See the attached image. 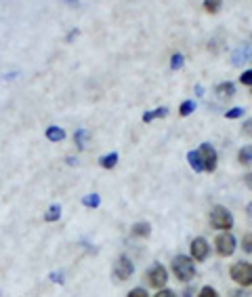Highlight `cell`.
<instances>
[{
    "label": "cell",
    "instance_id": "obj_1",
    "mask_svg": "<svg viewBox=\"0 0 252 297\" xmlns=\"http://www.w3.org/2000/svg\"><path fill=\"white\" fill-rule=\"evenodd\" d=\"M173 272H175V276L181 280V282H189L191 278L196 276V264H194V259L187 257V255H177L173 259Z\"/></svg>",
    "mask_w": 252,
    "mask_h": 297
},
{
    "label": "cell",
    "instance_id": "obj_2",
    "mask_svg": "<svg viewBox=\"0 0 252 297\" xmlns=\"http://www.w3.org/2000/svg\"><path fill=\"white\" fill-rule=\"evenodd\" d=\"M210 225H212V228H217V230L229 232L233 228V215H231V211L227 209V207L217 205V207L210 211Z\"/></svg>",
    "mask_w": 252,
    "mask_h": 297
},
{
    "label": "cell",
    "instance_id": "obj_3",
    "mask_svg": "<svg viewBox=\"0 0 252 297\" xmlns=\"http://www.w3.org/2000/svg\"><path fill=\"white\" fill-rule=\"evenodd\" d=\"M231 280L239 287H250L252 284V264L248 261H237L231 268Z\"/></svg>",
    "mask_w": 252,
    "mask_h": 297
},
{
    "label": "cell",
    "instance_id": "obj_4",
    "mask_svg": "<svg viewBox=\"0 0 252 297\" xmlns=\"http://www.w3.org/2000/svg\"><path fill=\"white\" fill-rule=\"evenodd\" d=\"M200 158H202V167L204 171H217V164H219V156H217V150H214L210 144H202L200 146Z\"/></svg>",
    "mask_w": 252,
    "mask_h": 297
},
{
    "label": "cell",
    "instance_id": "obj_5",
    "mask_svg": "<svg viewBox=\"0 0 252 297\" xmlns=\"http://www.w3.org/2000/svg\"><path fill=\"white\" fill-rule=\"evenodd\" d=\"M214 247H217V253L221 257H229L235 251V236L231 232H221L214 241Z\"/></svg>",
    "mask_w": 252,
    "mask_h": 297
},
{
    "label": "cell",
    "instance_id": "obj_6",
    "mask_svg": "<svg viewBox=\"0 0 252 297\" xmlns=\"http://www.w3.org/2000/svg\"><path fill=\"white\" fill-rule=\"evenodd\" d=\"M133 272H135L133 261H130L126 255L118 257V261L114 264V278L116 280H128L130 276H133Z\"/></svg>",
    "mask_w": 252,
    "mask_h": 297
},
{
    "label": "cell",
    "instance_id": "obj_7",
    "mask_svg": "<svg viewBox=\"0 0 252 297\" xmlns=\"http://www.w3.org/2000/svg\"><path fill=\"white\" fill-rule=\"evenodd\" d=\"M147 282L151 284L153 289H164V284L168 282V272H166V268L164 266H160V264H155L149 272H147Z\"/></svg>",
    "mask_w": 252,
    "mask_h": 297
},
{
    "label": "cell",
    "instance_id": "obj_8",
    "mask_svg": "<svg viewBox=\"0 0 252 297\" xmlns=\"http://www.w3.org/2000/svg\"><path fill=\"white\" fill-rule=\"evenodd\" d=\"M191 257H194L196 261H204V259H206L208 257V251H210V247H208V241L206 239H202V236H200V239H194V241H191Z\"/></svg>",
    "mask_w": 252,
    "mask_h": 297
},
{
    "label": "cell",
    "instance_id": "obj_9",
    "mask_svg": "<svg viewBox=\"0 0 252 297\" xmlns=\"http://www.w3.org/2000/svg\"><path fill=\"white\" fill-rule=\"evenodd\" d=\"M248 59L252 62V49H250V46H239V49L233 53V64H235V66L246 64Z\"/></svg>",
    "mask_w": 252,
    "mask_h": 297
},
{
    "label": "cell",
    "instance_id": "obj_10",
    "mask_svg": "<svg viewBox=\"0 0 252 297\" xmlns=\"http://www.w3.org/2000/svg\"><path fill=\"white\" fill-rule=\"evenodd\" d=\"M46 139L49 141H53V144H59V141H63L65 139V131L61 129V127H49L46 129Z\"/></svg>",
    "mask_w": 252,
    "mask_h": 297
},
{
    "label": "cell",
    "instance_id": "obj_11",
    "mask_svg": "<svg viewBox=\"0 0 252 297\" xmlns=\"http://www.w3.org/2000/svg\"><path fill=\"white\" fill-rule=\"evenodd\" d=\"M151 234V225L147 221H137L133 225V236H139V239H149Z\"/></svg>",
    "mask_w": 252,
    "mask_h": 297
},
{
    "label": "cell",
    "instance_id": "obj_12",
    "mask_svg": "<svg viewBox=\"0 0 252 297\" xmlns=\"http://www.w3.org/2000/svg\"><path fill=\"white\" fill-rule=\"evenodd\" d=\"M187 160H189V167L194 169L196 173H202V171H204V167H202V158H200V152H198V150L187 152Z\"/></svg>",
    "mask_w": 252,
    "mask_h": 297
},
{
    "label": "cell",
    "instance_id": "obj_13",
    "mask_svg": "<svg viewBox=\"0 0 252 297\" xmlns=\"http://www.w3.org/2000/svg\"><path fill=\"white\" fill-rule=\"evenodd\" d=\"M237 162L239 164H252V146H244L242 150L237 152Z\"/></svg>",
    "mask_w": 252,
    "mask_h": 297
},
{
    "label": "cell",
    "instance_id": "obj_14",
    "mask_svg": "<svg viewBox=\"0 0 252 297\" xmlns=\"http://www.w3.org/2000/svg\"><path fill=\"white\" fill-rule=\"evenodd\" d=\"M99 164H101L103 169H114L116 164H118V154H116V152L105 154V156H101V158H99Z\"/></svg>",
    "mask_w": 252,
    "mask_h": 297
},
{
    "label": "cell",
    "instance_id": "obj_15",
    "mask_svg": "<svg viewBox=\"0 0 252 297\" xmlns=\"http://www.w3.org/2000/svg\"><path fill=\"white\" fill-rule=\"evenodd\" d=\"M217 93L221 95V97L229 99V97H233V95H235V85H233V82H223V85L217 87Z\"/></svg>",
    "mask_w": 252,
    "mask_h": 297
},
{
    "label": "cell",
    "instance_id": "obj_16",
    "mask_svg": "<svg viewBox=\"0 0 252 297\" xmlns=\"http://www.w3.org/2000/svg\"><path fill=\"white\" fill-rule=\"evenodd\" d=\"M87 139H89V131H87V129H78L76 135H74V141H76L78 150H84V148H87Z\"/></svg>",
    "mask_w": 252,
    "mask_h": 297
},
{
    "label": "cell",
    "instance_id": "obj_17",
    "mask_svg": "<svg viewBox=\"0 0 252 297\" xmlns=\"http://www.w3.org/2000/svg\"><path fill=\"white\" fill-rule=\"evenodd\" d=\"M223 7V0H204V9H206V13L210 15H217Z\"/></svg>",
    "mask_w": 252,
    "mask_h": 297
},
{
    "label": "cell",
    "instance_id": "obj_18",
    "mask_svg": "<svg viewBox=\"0 0 252 297\" xmlns=\"http://www.w3.org/2000/svg\"><path fill=\"white\" fill-rule=\"evenodd\" d=\"M168 114V110L166 108H158V110H151V112H147V114H143V123H151L153 118H164Z\"/></svg>",
    "mask_w": 252,
    "mask_h": 297
},
{
    "label": "cell",
    "instance_id": "obj_19",
    "mask_svg": "<svg viewBox=\"0 0 252 297\" xmlns=\"http://www.w3.org/2000/svg\"><path fill=\"white\" fill-rule=\"evenodd\" d=\"M59 217H61V207H59V205H53L49 211L44 213V219L46 221H57Z\"/></svg>",
    "mask_w": 252,
    "mask_h": 297
},
{
    "label": "cell",
    "instance_id": "obj_20",
    "mask_svg": "<svg viewBox=\"0 0 252 297\" xmlns=\"http://www.w3.org/2000/svg\"><path fill=\"white\" fill-rule=\"evenodd\" d=\"M82 203H84V207L97 209V207L101 205V198H99V194H89V196H84V198H82Z\"/></svg>",
    "mask_w": 252,
    "mask_h": 297
},
{
    "label": "cell",
    "instance_id": "obj_21",
    "mask_svg": "<svg viewBox=\"0 0 252 297\" xmlns=\"http://www.w3.org/2000/svg\"><path fill=\"white\" fill-rule=\"evenodd\" d=\"M194 110H196V103L191 101V99H187V101L181 103V108H179V114H181V116H189Z\"/></svg>",
    "mask_w": 252,
    "mask_h": 297
},
{
    "label": "cell",
    "instance_id": "obj_22",
    "mask_svg": "<svg viewBox=\"0 0 252 297\" xmlns=\"http://www.w3.org/2000/svg\"><path fill=\"white\" fill-rule=\"evenodd\" d=\"M183 64H185V57H183L181 53H175V55L171 57V68H173V70H181Z\"/></svg>",
    "mask_w": 252,
    "mask_h": 297
},
{
    "label": "cell",
    "instance_id": "obj_23",
    "mask_svg": "<svg viewBox=\"0 0 252 297\" xmlns=\"http://www.w3.org/2000/svg\"><path fill=\"white\" fill-rule=\"evenodd\" d=\"M244 116V108H231L229 112H225V118L229 121H235V118H242Z\"/></svg>",
    "mask_w": 252,
    "mask_h": 297
},
{
    "label": "cell",
    "instance_id": "obj_24",
    "mask_svg": "<svg viewBox=\"0 0 252 297\" xmlns=\"http://www.w3.org/2000/svg\"><path fill=\"white\" fill-rule=\"evenodd\" d=\"M198 297H219V291L212 289V287H204V289L198 293Z\"/></svg>",
    "mask_w": 252,
    "mask_h": 297
},
{
    "label": "cell",
    "instance_id": "obj_25",
    "mask_svg": "<svg viewBox=\"0 0 252 297\" xmlns=\"http://www.w3.org/2000/svg\"><path fill=\"white\" fill-rule=\"evenodd\" d=\"M242 247H244V251H246V253H252V234H244Z\"/></svg>",
    "mask_w": 252,
    "mask_h": 297
},
{
    "label": "cell",
    "instance_id": "obj_26",
    "mask_svg": "<svg viewBox=\"0 0 252 297\" xmlns=\"http://www.w3.org/2000/svg\"><path fill=\"white\" fill-rule=\"evenodd\" d=\"M239 82H242V85L252 87V70H246V72H242V76H239Z\"/></svg>",
    "mask_w": 252,
    "mask_h": 297
},
{
    "label": "cell",
    "instance_id": "obj_27",
    "mask_svg": "<svg viewBox=\"0 0 252 297\" xmlns=\"http://www.w3.org/2000/svg\"><path fill=\"white\" fill-rule=\"evenodd\" d=\"M128 297H149V295H147V291L143 289V287H137V289H133V291L128 293Z\"/></svg>",
    "mask_w": 252,
    "mask_h": 297
},
{
    "label": "cell",
    "instance_id": "obj_28",
    "mask_svg": "<svg viewBox=\"0 0 252 297\" xmlns=\"http://www.w3.org/2000/svg\"><path fill=\"white\" fill-rule=\"evenodd\" d=\"M153 297H177V295H175V293H173L171 289H160V291L155 293Z\"/></svg>",
    "mask_w": 252,
    "mask_h": 297
},
{
    "label": "cell",
    "instance_id": "obj_29",
    "mask_svg": "<svg viewBox=\"0 0 252 297\" xmlns=\"http://www.w3.org/2000/svg\"><path fill=\"white\" fill-rule=\"evenodd\" d=\"M244 133H246L248 137H252V121H246V123H244Z\"/></svg>",
    "mask_w": 252,
    "mask_h": 297
},
{
    "label": "cell",
    "instance_id": "obj_30",
    "mask_svg": "<svg viewBox=\"0 0 252 297\" xmlns=\"http://www.w3.org/2000/svg\"><path fill=\"white\" fill-rule=\"evenodd\" d=\"M78 34H80V30H78V28H74V30H71V32L67 34V42H71V40H74V38L78 36Z\"/></svg>",
    "mask_w": 252,
    "mask_h": 297
},
{
    "label": "cell",
    "instance_id": "obj_31",
    "mask_svg": "<svg viewBox=\"0 0 252 297\" xmlns=\"http://www.w3.org/2000/svg\"><path fill=\"white\" fill-rule=\"evenodd\" d=\"M63 3L69 7H80V0H63Z\"/></svg>",
    "mask_w": 252,
    "mask_h": 297
},
{
    "label": "cell",
    "instance_id": "obj_32",
    "mask_svg": "<svg viewBox=\"0 0 252 297\" xmlns=\"http://www.w3.org/2000/svg\"><path fill=\"white\" fill-rule=\"evenodd\" d=\"M244 182H246V184H248V186L252 188V173H248V175L244 177Z\"/></svg>",
    "mask_w": 252,
    "mask_h": 297
},
{
    "label": "cell",
    "instance_id": "obj_33",
    "mask_svg": "<svg viewBox=\"0 0 252 297\" xmlns=\"http://www.w3.org/2000/svg\"><path fill=\"white\" fill-rule=\"evenodd\" d=\"M233 297H248V295H246V293H242V291H235V293H233Z\"/></svg>",
    "mask_w": 252,
    "mask_h": 297
}]
</instances>
